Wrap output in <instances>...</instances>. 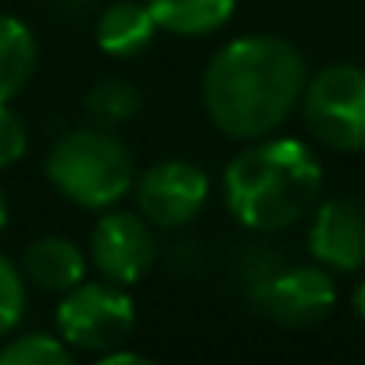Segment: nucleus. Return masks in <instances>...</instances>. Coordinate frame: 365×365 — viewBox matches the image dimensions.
<instances>
[{
  "mask_svg": "<svg viewBox=\"0 0 365 365\" xmlns=\"http://www.w3.org/2000/svg\"><path fill=\"white\" fill-rule=\"evenodd\" d=\"M308 65L301 51L272 33H247L219 47L205 68L201 97L212 125L230 140L272 136L301 104Z\"/></svg>",
  "mask_w": 365,
  "mask_h": 365,
  "instance_id": "f257e3e1",
  "label": "nucleus"
},
{
  "mask_svg": "<svg viewBox=\"0 0 365 365\" xmlns=\"http://www.w3.org/2000/svg\"><path fill=\"white\" fill-rule=\"evenodd\" d=\"M222 201L251 233L290 230L322 201V165L304 140H247L222 172Z\"/></svg>",
  "mask_w": 365,
  "mask_h": 365,
  "instance_id": "f03ea898",
  "label": "nucleus"
},
{
  "mask_svg": "<svg viewBox=\"0 0 365 365\" xmlns=\"http://www.w3.org/2000/svg\"><path fill=\"white\" fill-rule=\"evenodd\" d=\"M43 172L65 201L90 212L115 208L122 197L133 194L136 182V165L129 147L111 129L101 125H83L58 136Z\"/></svg>",
  "mask_w": 365,
  "mask_h": 365,
  "instance_id": "7ed1b4c3",
  "label": "nucleus"
},
{
  "mask_svg": "<svg viewBox=\"0 0 365 365\" xmlns=\"http://www.w3.org/2000/svg\"><path fill=\"white\" fill-rule=\"evenodd\" d=\"M297 108L322 147L340 154L365 150V68L329 65L308 76Z\"/></svg>",
  "mask_w": 365,
  "mask_h": 365,
  "instance_id": "20e7f679",
  "label": "nucleus"
},
{
  "mask_svg": "<svg viewBox=\"0 0 365 365\" xmlns=\"http://www.w3.org/2000/svg\"><path fill=\"white\" fill-rule=\"evenodd\" d=\"M58 333L72 351L83 354H104L129 340L136 326V304L129 287H118L111 279H83L58 301Z\"/></svg>",
  "mask_w": 365,
  "mask_h": 365,
  "instance_id": "39448f33",
  "label": "nucleus"
},
{
  "mask_svg": "<svg viewBox=\"0 0 365 365\" xmlns=\"http://www.w3.org/2000/svg\"><path fill=\"white\" fill-rule=\"evenodd\" d=\"M212 194L208 172L187 158H165L154 161L143 175L133 182L136 212L154 226V230H182L190 226Z\"/></svg>",
  "mask_w": 365,
  "mask_h": 365,
  "instance_id": "423d86ee",
  "label": "nucleus"
},
{
  "mask_svg": "<svg viewBox=\"0 0 365 365\" xmlns=\"http://www.w3.org/2000/svg\"><path fill=\"white\" fill-rule=\"evenodd\" d=\"M86 258L101 272V279H111L118 287H136L158 258L154 226L140 212L104 208V215L90 230V255Z\"/></svg>",
  "mask_w": 365,
  "mask_h": 365,
  "instance_id": "0eeeda50",
  "label": "nucleus"
},
{
  "mask_svg": "<svg viewBox=\"0 0 365 365\" xmlns=\"http://www.w3.org/2000/svg\"><path fill=\"white\" fill-rule=\"evenodd\" d=\"M258 308L290 329H308L322 322L336 304V287L329 269L315 265H276L255 287Z\"/></svg>",
  "mask_w": 365,
  "mask_h": 365,
  "instance_id": "6e6552de",
  "label": "nucleus"
},
{
  "mask_svg": "<svg viewBox=\"0 0 365 365\" xmlns=\"http://www.w3.org/2000/svg\"><path fill=\"white\" fill-rule=\"evenodd\" d=\"M308 251L322 269H365V205L354 197H326L312 212Z\"/></svg>",
  "mask_w": 365,
  "mask_h": 365,
  "instance_id": "1a4fd4ad",
  "label": "nucleus"
},
{
  "mask_svg": "<svg viewBox=\"0 0 365 365\" xmlns=\"http://www.w3.org/2000/svg\"><path fill=\"white\" fill-rule=\"evenodd\" d=\"M19 269H22V276H26L29 287L61 297V294H68L72 287H79L86 279L90 258L68 237H40V240H33L22 251Z\"/></svg>",
  "mask_w": 365,
  "mask_h": 365,
  "instance_id": "9d476101",
  "label": "nucleus"
},
{
  "mask_svg": "<svg viewBox=\"0 0 365 365\" xmlns=\"http://www.w3.org/2000/svg\"><path fill=\"white\" fill-rule=\"evenodd\" d=\"M158 36V26H154V15L147 4L140 0H115L108 4L93 26V40L97 47L108 54V58H118V61H129V58H140Z\"/></svg>",
  "mask_w": 365,
  "mask_h": 365,
  "instance_id": "9b49d317",
  "label": "nucleus"
},
{
  "mask_svg": "<svg viewBox=\"0 0 365 365\" xmlns=\"http://www.w3.org/2000/svg\"><path fill=\"white\" fill-rule=\"evenodd\" d=\"M147 8L158 33L197 40L219 33L237 15V0H147Z\"/></svg>",
  "mask_w": 365,
  "mask_h": 365,
  "instance_id": "f8f14e48",
  "label": "nucleus"
},
{
  "mask_svg": "<svg viewBox=\"0 0 365 365\" xmlns=\"http://www.w3.org/2000/svg\"><path fill=\"white\" fill-rule=\"evenodd\" d=\"M36 36L19 15H0V101H15L36 76Z\"/></svg>",
  "mask_w": 365,
  "mask_h": 365,
  "instance_id": "ddd939ff",
  "label": "nucleus"
},
{
  "mask_svg": "<svg viewBox=\"0 0 365 365\" xmlns=\"http://www.w3.org/2000/svg\"><path fill=\"white\" fill-rule=\"evenodd\" d=\"M140 108H143V97L125 79H101L83 97V115L90 118V125H101V129H118L133 122Z\"/></svg>",
  "mask_w": 365,
  "mask_h": 365,
  "instance_id": "4468645a",
  "label": "nucleus"
},
{
  "mask_svg": "<svg viewBox=\"0 0 365 365\" xmlns=\"http://www.w3.org/2000/svg\"><path fill=\"white\" fill-rule=\"evenodd\" d=\"M76 351L61 340V333L29 329L0 344V365H72Z\"/></svg>",
  "mask_w": 365,
  "mask_h": 365,
  "instance_id": "2eb2a0df",
  "label": "nucleus"
},
{
  "mask_svg": "<svg viewBox=\"0 0 365 365\" xmlns=\"http://www.w3.org/2000/svg\"><path fill=\"white\" fill-rule=\"evenodd\" d=\"M26 301H29V283L22 276V269L0 255V336H11L26 315Z\"/></svg>",
  "mask_w": 365,
  "mask_h": 365,
  "instance_id": "dca6fc26",
  "label": "nucleus"
},
{
  "mask_svg": "<svg viewBox=\"0 0 365 365\" xmlns=\"http://www.w3.org/2000/svg\"><path fill=\"white\" fill-rule=\"evenodd\" d=\"M29 150V125L11 108V101H0V172L15 168Z\"/></svg>",
  "mask_w": 365,
  "mask_h": 365,
  "instance_id": "f3484780",
  "label": "nucleus"
},
{
  "mask_svg": "<svg viewBox=\"0 0 365 365\" xmlns=\"http://www.w3.org/2000/svg\"><path fill=\"white\" fill-rule=\"evenodd\" d=\"M97 361H101V365H147L150 358H147V354H140V351H122V344H118V347L104 351Z\"/></svg>",
  "mask_w": 365,
  "mask_h": 365,
  "instance_id": "a211bd4d",
  "label": "nucleus"
},
{
  "mask_svg": "<svg viewBox=\"0 0 365 365\" xmlns=\"http://www.w3.org/2000/svg\"><path fill=\"white\" fill-rule=\"evenodd\" d=\"M351 304H354V315L365 322V279L354 287V294H351Z\"/></svg>",
  "mask_w": 365,
  "mask_h": 365,
  "instance_id": "6ab92c4d",
  "label": "nucleus"
},
{
  "mask_svg": "<svg viewBox=\"0 0 365 365\" xmlns=\"http://www.w3.org/2000/svg\"><path fill=\"white\" fill-rule=\"evenodd\" d=\"M8 230V197H4V190H0V233Z\"/></svg>",
  "mask_w": 365,
  "mask_h": 365,
  "instance_id": "aec40b11",
  "label": "nucleus"
}]
</instances>
